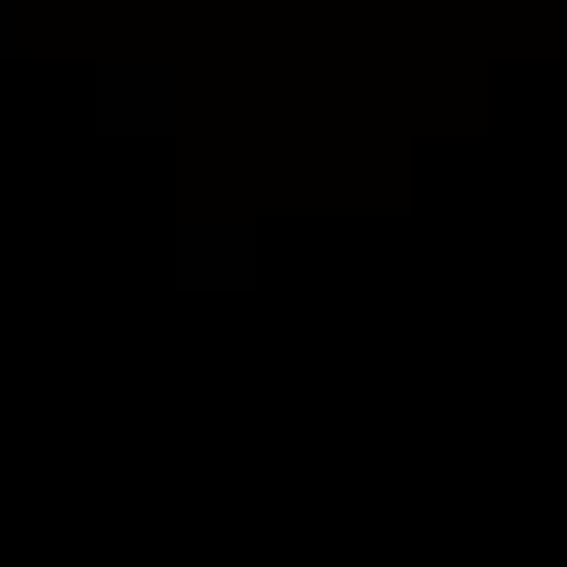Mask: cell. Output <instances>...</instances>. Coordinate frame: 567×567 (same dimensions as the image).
<instances>
[{"label": "cell", "instance_id": "obj_1", "mask_svg": "<svg viewBox=\"0 0 567 567\" xmlns=\"http://www.w3.org/2000/svg\"><path fill=\"white\" fill-rule=\"evenodd\" d=\"M176 117H186L176 59H157V50L99 59V127H109V137H176Z\"/></svg>", "mask_w": 567, "mask_h": 567}, {"label": "cell", "instance_id": "obj_3", "mask_svg": "<svg viewBox=\"0 0 567 567\" xmlns=\"http://www.w3.org/2000/svg\"><path fill=\"white\" fill-rule=\"evenodd\" d=\"M20 40H30V0H0V59L20 50Z\"/></svg>", "mask_w": 567, "mask_h": 567}, {"label": "cell", "instance_id": "obj_2", "mask_svg": "<svg viewBox=\"0 0 567 567\" xmlns=\"http://www.w3.org/2000/svg\"><path fill=\"white\" fill-rule=\"evenodd\" d=\"M255 275H265V226L255 216H216V206L176 216V284L186 293H245Z\"/></svg>", "mask_w": 567, "mask_h": 567}]
</instances>
